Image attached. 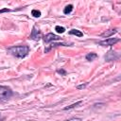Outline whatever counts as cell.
I'll list each match as a JSON object with an SVG mask.
<instances>
[{"label": "cell", "mask_w": 121, "mask_h": 121, "mask_svg": "<svg viewBox=\"0 0 121 121\" xmlns=\"http://www.w3.org/2000/svg\"><path fill=\"white\" fill-rule=\"evenodd\" d=\"M8 51L15 56L16 58H25L28 52H29V47L27 45H18V46H12L8 49Z\"/></svg>", "instance_id": "cell-1"}, {"label": "cell", "mask_w": 121, "mask_h": 121, "mask_svg": "<svg viewBox=\"0 0 121 121\" xmlns=\"http://www.w3.org/2000/svg\"><path fill=\"white\" fill-rule=\"evenodd\" d=\"M12 94L13 93L10 88H9L7 86H0V100L1 101H5V100H8L9 98H10Z\"/></svg>", "instance_id": "cell-2"}, {"label": "cell", "mask_w": 121, "mask_h": 121, "mask_svg": "<svg viewBox=\"0 0 121 121\" xmlns=\"http://www.w3.org/2000/svg\"><path fill=\"white\" fill-rule=\"evenodd\" d=\"M105 60H107V61H112V60H116L118 58H119V56H118V54L115 52V51H113V50H109L108 52H107V54L105 55Z\"/></svg>", "instance_id": "cell-3"}, {"label": "cell", "mask_w": 121, "mask_h": 121, "mask_svg": "<svg viewBox=\"0 0 121 121\" xmlns=\"http://www.w3.org/2000/svg\"><path fill=\"white\" fill-rule=\"evenodd\" d=\"M117 42H119V39H117V38H108L104 41L99 42L98 43L100 45H103V46H110V45H113Z\"/></svg>", "instance_id": "cell-4"}, {"label": "cell", "mask_w": 121, "mask_h": 121, "mask_svg": "<svg viewBox=\"0 0 121 121\" xmlns=\"http://www.w3.org/2000/svg\"><path fill=\"white\" fill-rule=\"evenodd\" d=\"M60 38L59 37V36H57L56 34H53V33H48V34H46L44 37H43V41H44V43H50V42H52V41H58V40H60Z\"/></svg>", "instance_id": "cell-5"}, {"label": "cell", "mask_w": 121, "mask_h": 121, "mask_svg": "<svg viewBox=\"0 0 121 121\" xmlns=\"http://www.w3.org/2000/svg\"><path fill=\"white\" fill-rule=\"evenodd\" d=\"M41 38V32L39 31V29L36 28V26H33L31 34H30V39L32 40H39Z\"/></svg>", "instance_id": "cell-6"}, {"label": "cell", "mask_w": 121, "mask_h": 121, "mask_svg": "<svg viewBox=\"0 0 121 121\" xmlns=\"http://www.w3.org/2000/svg\"><path fill=\"white\" fill-rule=\"evenodd\" d=\"M117 32V30L116 29H110V30H106L104 33H102L101 34V37H103V38H108V37H110V36H112V35H113L114 33H116Z\"/></svg>", "instance_id": "cell-7"}, {"label": "cell", "mask_w": 121, "mask_h": 121, "mask_svg": "<svg viewBox=\"0 0 121 121\" xmlns=\"http://www.w3.org/2000/svg\"><path fill=\"white\" fill-rule=\"evenodd\" d=\"M69 34H70V35H76V36H78V37H82V36H83V33H82L81 31L78 30V29H71V30L69 31Z\"/></svg>", "instance_id": "cell-8"}, {"label": "cell", "mask_w": 121, "mask_h": 121, "mask_svg": "<svg viewBox=\"0 0 121 121\" xmlns=\"http://www.w3.org/2000/svg\"><path fill=\"white\" fill-rule=\"evenodd\" d=\"M82 103V100H79V101H78V102H76V103H73V104H71V105H69V106H67V107H65L63 110L64 111H67V110H71V109H73V108H76V107H78V105H80Z\"/></svg>", "instance_id": "cell-9"}, {"label": "cell", "mask_w": 121, "mask_h": 121, "mask_svg": "<svg viewBox=\"0 0 121 121\" xmlns=\"http://www.w3.org/2000/svg\"><path fill=\"white\" fill-rule=\"evenodd\" d=\"M96 58H97V55L95 53H89V54L86 55V60H94Z\"/></svg>", "instance_id": "cell-10"}, {"label": "cell", "mask_w": 121, "mask_h": 121, "mask_svg": "<svg viewBox=\"0 0 121 121\" xmlns=\"http://www.w3.org/2000/svg\"><path fill=\"white\" fill-rule=\"evenodd\" d=\"M72 10H73V5H67L63 9V13L64 14H69Z\"/></svg>", "instance_id": "cell-11"}, {"label": "cell", "mask_w": 121, "mask_h": 121, "mask_svg": "<svg viewBox=\"0 0 121 121\" xmlns=\"http://www.w3.org/2000/svg\"><path fill=\"white\" fill-rule=\"evenodd\" d=\"M31 15H32L33 17H40V16H41V11L38 10V9H32Z\"/></svg>", "instance_id": "cell-12"}, {"label": "cell", "mask_w": 121, "mask_h": 121, "mask_svg": "<svg viewBox=\"0 0 121 121\" xmlns=\"http://www.w3.org/2000/svg\"><path fill=\"white\" fill-rule=\"evenodd\" d=\"M55 30H56L58 33H63V32L65 31V28H64L63 26H56Z\"/></svg>", "instance_id": "cell-13"}, {"label": "cell", "mask_w": 121, "mask_h": 121, "mask_svg": "<svg viewBox=\"0 0 121 121\" xmlns=\"http://www.w3.org/2000/svg\"><path fill=\"white\" fill-rule=\"evenodd\" d=\"M57 72H58L59 74H60V75H62V76H65V75H66V71H65L64 69H59Z\"/></svg>", "instance_id": "cell-14"}, {"label": "cell", "mask_w": 121, "mask_h": 121, "mask_svg": "<svg viewBox=\"0 0 121 121\" xmlns=\"http://www.w3.org/2000/svg\"><path fill=\"white\" fill-rule=\"evenodd\" d=\"M65 121H81V119L78 117H73V118H70V119L65 120Z\"/></svg>", "instance_id": "cell-15"}, {"label": "cell", "mask_w": 121, "mask_h": 121, "mask_svg": "<svg viewBox=\"0 0 121 121\" xmlns=\"http://www.w3.org/2000/svg\"><path fill=\"white\" fill-rule=\"evenodd\" d=\"M9 11H10V9H8V8H5V9H0V13L9 12Z\"/></svg>", "instance_id": "cell-16"}, {"label": "cell", "mask_w": 121, "mask_h": 121, "mask_svg": "<svg viewBox=\"0 0 121 121\" xmlns=\"http://www.w3.org/2000/svg\"><path fill=\"white\" fill-rule=\"evenodd\" d=\"M87 84L86 83H84V84H80V85H78L77 86V89H83V88H85V86H86Z\"/></svg>", "instance_id": "cell-17"}]
</instances>
